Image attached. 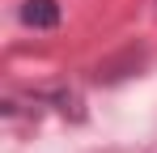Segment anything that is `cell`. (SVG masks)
Listing matches in <instances>:
<instances>
[{"instance_id":"cell-1","label":"cell","mask_w":157,"mask_h":153,"mask_svg":"<svg viewBox=\"0 0 157 153\" xmlns=\"http://www.w3.org/2000/svg\"><path fill=\"white\" fill-rule=\"evenodd\" d=\"M21 22L30 30H55L59 26V4L55 0H26L21 4Z\"/></svg>"}]
</instances>
